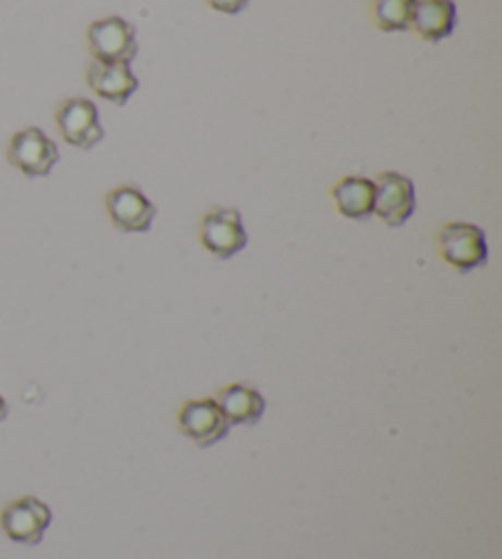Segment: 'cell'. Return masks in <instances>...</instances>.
Segmentation results:
<instances>
[{"mask_svg":"<svg viewBox=\"0 0 502 559\" xmlns=\"http://www.w3.org/2000/svg\"><path fill=\"white\" fill-rule=\"evenodd\" d=\"M86 39L96 62L130 64L138 55L135 27L118 15L96 20V23L88 25Z\"/></svg>","mask_w":502,"mask_h":559,"instance_id":"1","label":"cell"},{"mask_svg":"<svg viewBox=\"0 0 502 559\" xmlns=\"http://www.w3.org/2000/svg\"><path fill=\"white\" fill-rule=\"evenodd\" d=\"M439 255L456 267L458 273H470L488 261L486 234L474 224H446L437 236Z\"/></svg>","mask_w":502,"mask_h":559,"instance_id":"2","label":"cell"},{"mask_svg":"<svg viewBox=\"0 0 502 559\" xmlns=\"http://www.w3.org/2000/svg\"><path fill=\"white\" fill-rule=\"evenodd\" d=\"M199 236L206 251L220 258V261L234 258L248 246V231L236 209H211L201 218Z\"/></svg>","mask_w":502,"mask_h":559,"instance_id":"3","label":"cell"},{"mask_svg":"<svg viewBox=\"0 0 502 559\" xmlns=\"http://www.w3.org/2000/svg\"><path fill=\"white\" fill-rule=\"evenodd\" d=\"M49 523H52V511H49L47 503H43L35 496L17 498V501L8 503L3 508V513H0L3 533L13 543H23V545L43 543Z\"/></svg>","mask_w":502,"mask_h":559,"instance_id":"4","label":"cell"},{"mask_svg":"<svg viewBox=\"0 0 502 559\" xmlns=\"http://www.w3.org/2000/svg\"><path fill=\"white\" fill-rule=\"evenodd\" d=\"M8 159L27 177H45L59 163V150L39 128H25L8 145Z\"/></svg>","mask_w":502,"mask_h":559,"instance_id":"5","label":"cell"},{"mask_svg":"<svg viewBox=\"0 0 502 559\" xmlns=\"http://www.w3.org/2000/svg\"><path fill=\"white\" fill-rule=\"evenodd\" d=\"M59 133L69 145L88 150L100 143L104 128L98 121V108L88 98H67L57 106Z\"/></svg>","mask_w":502,"mask_h":559,"instance_id":"6","label":"cell"},{"mask_svg":"<svg viewBox=\"0 0 502 559\" xmlns=\"http://www.w3.org/2000/svg\"><path fill=\"white\" fill-rule=\"evenodd\" d=\"M108 216L118 231L145 234L155 222L157 209L138 187H118L106 197Z\"/></svg>","mask_w":502,"mask_h":559,"instance_id":"7","label":"cell"},{"mask_svg":"<svg viewBox=\"0 0 502 559\" xmlns=\"http://www.w3.org/2000/svg\"><path fill=\"white\" fill-rule=\"evenodd\" d=\"M375 202L373 214L387 226H402L415 214V187L407 177L397 173H383L375 179Z\"/></svg>","mask_w":502,"mask_h":559,"instance_id":"8","label":"cell"},{"mask_svg":"<svg viewBox=\"0 0 502 559\" xmlns=\"http://www.w3.org/2000/svg\"><path fill=\"white\" fill-rule=\"evenodd\" d=\"M182 435L199 447H211L228 437V419L218 411L216 401H189L177 415Z\"/></svg>","mask_w":502,"mask_h":559,"instance_id":"9","label":"cell"},{"mask_svg":"<svg viewBox=\"0 0 502 559\" xmlns=\"http://www.w3.org/2000/svg\"><path fill=\"white\" fill-rule=\"evenodd\" d=\"M86 84L92 86L96 96L116 106L128 104L130 96L138 92V76L133 74L130 64L94 62L86 69Z\"/></svg>","mask_w":502,"mask_h":559,"instance_id":"10","label":"cell"},{"mask_svg":"<svg viewBox=\"0 0 502 559\" xmlns=\"http://www.w3.org/2000/svg\"><path fill=\"white\" fill-rule=\"evenodd\" d=\"M409 27L425 39V43H441L456 27L454 0H415Z\"/></svg>","mask_w":502,"mask_h":559,"instance_id":"11","label":"cell"},{"mask_svg":"<svg viewBox=\"0 0 502 559\" xmlns=\"http://www.w3.org/2000/svg\"><path fill=\"white\" fill-rule=\"evenodd\" d=\"M216 405L228 425H255L265 415V397L255 388L243 383L220 388L216 393Z\"/></svg>","mask_w":502,"mask_h":559,"instance_id":"12","label":"cell"},{"mask_svg":"<svg viewBox=\"0 0 502 559\" xmlns=\"http://www.w3.org/2000/svg\"><path fill=\"white\" fill-rule=\"evenodd\" d=\"M331 197L340 216L354 218V222H366L373 216L375 185L366 177H344L331 189Z\"/></svg>","mask_w":502,"mask_h":559,"instance_id":"13","label":"cell"},{"mask_svg":"<svg viewBox=\"0 0 502 559\" xmlns=\"http://www.w3.org/2000/svg\"><path fill=\"white\" fill-rule=\"evenodd\" d=\"M373 23L383 33H402L409 29L411 13H415V0H373Z\"/></svg>","mask_w":502,"mask_h":559,"instance_id":"14","label":"cell"},{"mask_svg":"<svg viewBox=\"0 0 502 559\" xmlns=\"http://www.w3.org/2000/svg\"><path fill=\"white\" fill-rule=\"evenodd\" d=\"M206 3L218 10V13H226V15H236L240 13L248 5V0H206Z\"/></svg>","mask_w":502,"mask_h":559,"instance_id":"15","label":"cell"},{"mask_svg":"<svg viewBox=\"0 0 502 559\" xmlns=\"http://www.w3.org/2000/svg\"><path fill=\"white\" fill-rule=\"evenodd\" d=\"M5 417H8V405H5V401H3V395H0V423H3Z\"/></svg>","mask_w":502,"mask_h":559,"instance_id":"16","label":"cell"}]
</instances>
